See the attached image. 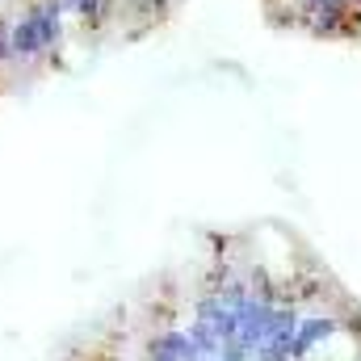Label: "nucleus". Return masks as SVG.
Segmentation results:
<instances>
[{"label":"nucleus","instance_id":"obj_1","mask_svg":"<svg viewBox=\"0 0 361 361\" xmlns=\"http://www.w3.org/2000/svg\"><path fill=\"white\" fill-rule=\"evenodd\" d=\"M345 328H349V324H341V319H336V315H328V311L302 315V319H298V332H294V345H290V361L311 357L315 349H324L328 341H336Z\"/></svg>","mask_w":361,"mask_h":361},{"label":"nucleus","instance_id":"obj_2","mask_svg":"<svg viewBox=\"0 0 361 361\" xmlns=\"http://www.w3.org/2000/svg\"><path fill=\"white\" fill-rule=\"evenodd\" d=\"M8 42H13V63L8 68H34L47 59V47H42V34H38V21L30 8H21L13 21H8Z\"/></svg>","mask_w":361,"mask_h":361},{"label":"nucleus","instance_id":"obj_3","mask_svg":"<svg viewBox=\"0 0 361 361\" xmlns=\"http://www.w3.org/2000/svg\"><path fill=\"white\" fill-rule=\"evenodd\" d=\"M38 21V34H42V47H47V59L55 63L59 51H63V0H30L25 4Z\"/></svg>","mask_w":361,"mask_h":361},{"label":"nucleus","instance_id":"obj_4","mask_svg":"<svg viewBox=\"0 0 361 361\" xmlns=\"http://www.w3.org/2000/svg\"><path fill=\"white\" fill-rule=\"evenodd\" d=\"M189 341L197 345V353H202L206 361H219V349H223V341L214 336V328H210L206 319H197V315L189 319Z\"/></svg>","mask_w":361,"mask_h":361},{"label":"nucleus","instance_id":"obj_5","mask_svg":"<svg viewBox=\"0 0 361 361\" xmlns=\"http://www.w3.org/2000/svg\"><path fill=\"white\" fill-rule=\"evenodd\" d=\"M8 13H0V76L8 72V63H13V42H8Z\"/></svg>","mask_w":361,"mask_h":361},{"label":"nucleus","instance_id":"obj_6","mask_svg":"<svg viewBox=\"0 0 361 361\" xmlns=\"http://www.w3.org/2000/svg\"><path fill=\"white\" fill-rule=\"evenodd\" d=\"M219 361H252V353H248L240 341H227V345L219 349Z\"/></svg>","mask_w":361,"mask_h":361},{"label":"nucleus","instance_id":"obj_7","mask_svg":"<svg viewBox=\"0 0 361 361\" xmlns=\"http://www.w3.org/2000/svg\"><path fill=\"white\" fill-rule=\"evenodd\" d=\"M302 361H328V357H324V353H319V357H302Z\"/></svg>","mask_w":361,"mask_h":361},{"label":"nucleus","instance_id":"obj_8","mask_svg":"<svg viewBox=\"0 0 361 361\" xmlns=\"http://www.w3.org/2000/svg\"><path fill=\"white\" fill-rule=\"evenodd\" d=\"M122 361H143V357H122Z\"/></svg>","mask_w":361,"mask_h":361},{"label":"nucleus","instance_id":"obj_9","mask_svg":"<svg viewBox=\"0 0 361 361\" xmlns=\"http://www.w3.org/2000/svg\"><path fill=\"white\" fill-rule=\"evenodd\" d=\"M143 361H152V357H143Z\"/></svg>","mask_w":361,"mask_h":361},{"label":"nucleus","instance_id":"obj_10","mask_svg":"<svg viewBox=\"0 0 361 361\" xmlns=\"http://www.w3.org/2000/svg\"><path fill=\"white\" fill-rule=\"evenodd\" d=\"M0 4H4V0H0Z\"/></svg>","mask_w":361,"mask_h":361},{"label":"nucleus","instance_id":"obj_11","mask_svg":"<svg viewBox=\"0 0 361 361\" xmlns=\"http://www.w3.org/2000/svg\"><path fill=\"white\" fill-rule=\"evenodd\" d=\"M357 361H361V357H357Z\"/></svg>","mask_w":361,"mask_h":361}]
</instances>
